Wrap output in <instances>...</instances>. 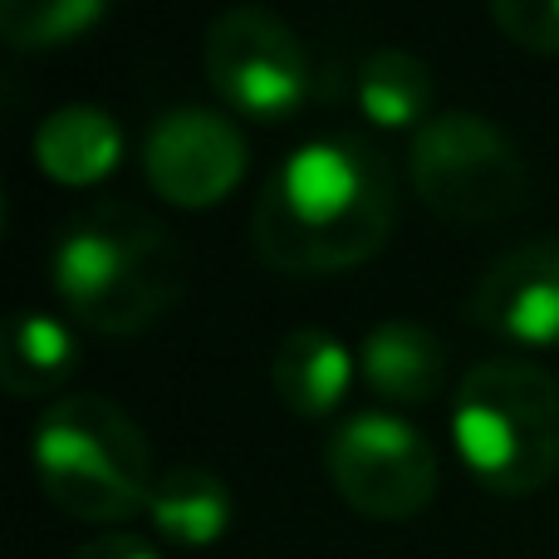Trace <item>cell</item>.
<instances>
[{"label": "cell", "mask_w": 559, "mask_h": 559, "mask_svg": "<svg viewBox=\"0 0 559 559\" xmlns=\"http://www.w3.org/2000/svg\"><path fill=\"white\" fill-rule=\"evenodd\" d=\"M29 462L49 501L88 525H114L147 511L157 486L143 427L98 393L55 397L35 423Z\"/></svg>", "instance_id": "3"}, {"label": "cell", "mask_w": 559, "mask_h": 559, "mask_svg": "<svg viewBox=\"0 0 559 559\" xmlns=\"http://www.w3.org/2000/svg\"><path fill=\"white\" fill-rule=\"evenodd\" d=\"M354 94H358V108H364L373 123H383V128L417 123L423 128L437 84H432V69L417 55H407V49H373V55L358 64Z\"/></svg>", "instance_id": "15"}, {"label": "cell", "mask_w": 559, "mask_h": 559, "mask_svg": "<svg viewBox=\"0 0 559 559\" xmlns=\"http://www.w3.org/2000/svg\"><path fill=\"white\" fill-rule=\"evenodd\" d=\"M147 521L177 550H206L231 525V491L206 466H173L147 496Z\"/></svg>", "instance_id": "13"}, {"label": "cell", "mask_w": 559, "mask_h": 559, "mask_svg": "<svg viewBox=\"0 0 559 559\" xmlns=\"http://www.w3.org/2000/svg\"><path fill=\"white\" fill-rule=\"evenodd\" d=\"M329 481L368 521H413L437 496V452L393 413H354L324 447Z\"/></svg>", "instance_id": "6"}, {"label": "cell", "mask_w": 559, "mask_h": 559, "mask_svg": "<svg viewBox=\"0 0 559 559\" xmlns=\"http://www.w3.org/2000/svg\"><path fill=\"white\" fill-rule=\"evenodd\" d=\"M143 173L173 206H216L246 173V138L216 108H167L143 138Z\"/></svg>", "instance_id": "8"}, {"label": "cell", "mask_w": 559, "mask_h": 559, "mask_svg": "<svg viewBox=\"0 0 559 559\" xmlns=\"http://www.w3.org/2000/svg\"><path fill=\"white\" fill-rule=\"evenodd\" d=\"M202 64L212 88L246 118H275L295 114L309 94V49L265 5H236L222 10L206 29Z\"/></svg>", "instance_id": "7"}, {"label": "cell", "mask_w": 559, "mask_h": 559, "mask_svg": "<svg viewBox=\"0 0 559 559\" xmlns=\"http://www.w3.org/2000/svg\"><path fill=\"white\" fill-rule=\"evenodd\" d=\"M118 157H123V133L94 104L55 108L35 133V163L64 187L98 182L118 167Z\"/></svg>", "instance_id": "12"}, {"label": "cell", "mask_w": 559, "mask_h": 559, "mask_svg": "<svg viewBox=\"0 0 559 559\" xmlns=\"http://www.w3.org/2000/svg\"><path fill=\"white\" fill-rule=\"evenodd\" d=\"M79 368L74 329L39 309H15L5 324V354H0V383L15 397H45L69 383Z\"/></svg>", "instance_id": "14"}, {"label": "cell", "mask_w": 559, "mask_h": 559, "mask_svg": "<svg viewBox=\"0 0 559 559\" xmlns=\"http://www.w3.org/2000/svg\"><path fill=\"white\" fill-rule=\"evenodd\" d=\"M397 222V182L364 133L299 143L265 177L251 216L255 251L285 275H329L373 261Z\"/></svg>", "instance_id": "1"}, {"label": "cell", "mask_w": 559, "mask_h": 559, "mask_svg": "<svg viewBox=\"0 0 559 559\" xmlns=\"http://www.w3.org/2000/svg\"><path fill=\"white\" fill-rule=\"evenodd\" d=\"M104 20V0H5L0 35L10 49H59Z\"/></svg>", "instance_id": "16"}, {"label": "cell", "mask_w": 559, "mask_h": 559, "mask_svg": "<svg viewBox=\"0 0 559 559\" xmlns=\"http://www.w3.org/2000/svg\"><path fill=\"white\" fill-rule=\"evenodd\" d=\"M452 442L496 496H531L559 476V378L531 358H486L456 383Z\"/></svg>", "instance_id": "4"}, {"label": "cell", "mask_w": 559, "mask_h": 559, "mask_svg": "<svg viewBox=\"0 0 559 559\" xmlns=\"http://www.w3.org/2000/svg\"><path fill=\"white\" fill-rule=\"evenodd\" d=\"M413 187L437 216L462 226L506 222L531 197V167L521 147L481 114H437L407 147Z\"/></svg>", "instance_id": "5"}, {"label": "cell", "mask_w": 559, "mask_h": 559, "mask_svg": "<svg viewBox=\"0 0 559 559\" xmlns=\"http://www.w3.org/2000/svg\"><path fill=\"white\" fill-rule=\"evenodd\" d=\"M74 559H163L147 540L138 535H98V540L79 545Z\"/></svg>", "instance_id": "18"}, {"label": "cell", "mask_w": 559, "mask_h": 559, "mask_svg": "<svg viewBox=\"0 0 559 559\" xmlns=\"http://www.w3.org/2000/svg\"><path fill=\"white\" fill-rule=\"evenodd\" d=\"M55 289L94 334H147L177 309L187 261L177 236L133 202H94L55 246Z\"/></svg>", "instance_id": "2"}, {"label": "cell", "mask_w": 559, "mask_h": 559, "mask_svg": "<svg viewBox=\"0 0 559 559\" xmlns=\"http://www.w3.org/2000/svg\"><path fill=\"white\" fill-rule=\"evenodd\" d=\"M466 314L506 344H559V236H540L496 255L476 280Z\"/></svg>", "instance_id": "9"}, {"label": "cell", "mask_w": 559, "mask_h": 559, "mask_svg": "<svg viewBox=\"0 0 559 559\" xmlns=\"http://www.w3.org/2000/svg\"><path fill=\"white\" fill-rule=\"evenodd\" d=\"M491 20L515 45L535 55H559V0H496Z\"/></svg>", "instance_id": "17"}, {"label": "cell", "mask_w": 559, "mask_h": 559, "mask_svg": "<svg viewBox=\"0 0 559 559\" xmlns=\"http://www.w3.org/2000/svg\"><path fill=\"white\" fill-rule=\"evenodd\" d=\"M354 358L329 329H289L271 354L275 397L299 417H324L344 403Z\"/></svg>", "instance_id": "11"}, {"label": "cell", "mask_w": 559, "mask_h": 559, "mask_svg": "<svg viewBox=\"0 0 559 559\" xmlns=\"http://www.w3.org/2000/svg\"><path fill=\"white\" fill-rule=\"evenodd\" d=\"M368 388L388 403H432L447 383V348L432 329L413 319H383L358 348Z\"/></svg>", "instance_id": "10"}]
</instances>
